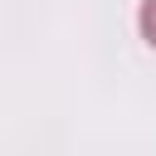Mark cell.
<instances>
[{
    "instance_id": "obj_1",
    "label": "cell",
    "mask_w": 156,
    "mask_h": 156,
    "mask_svg": "<svg viewBox=\"0 0 156 156\" xmlns=\"http://www.w3.org/2000/svg\"><path fill=\"white\" fill-rule=\"evenodd\" d=\"M141 34H146V44L156 49V0H146V5H141Z\"/></svg>"
}]
</instances>
